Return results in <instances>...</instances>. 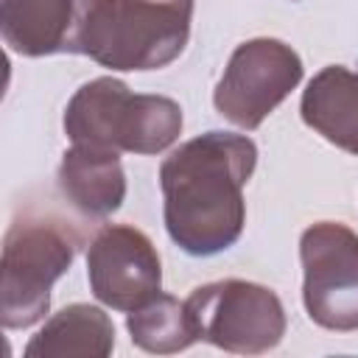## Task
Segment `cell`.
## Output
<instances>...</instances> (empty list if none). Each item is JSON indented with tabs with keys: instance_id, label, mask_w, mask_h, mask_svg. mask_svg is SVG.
Masks as SVG:
<instances>
[{
	"instance_id": "6da1fadb",
	"label": "cell",
	"mask_w": 358,
	"mask_h": 358,
	"mask_svg": "<svg viewBox=\"0 0 358 358\" xmlns=\"http://www.w3.org/2000/svg\"><path fill=\"white\" fill-rule=\"evenodd\" d=\"M257 162L246 134L207 131L182 143L159 168L165 229L187 255L207 257L229 249L246 224L243 185Z\"/></svg>"
},
{
	"instance_id": "8992f818",
	"label": "cell",
	"mask_w": 358,
	"mask_h": 358,
	"mask_svg": "<svg viewBox=\"0 0 358 358\" xmlns=\"http://www.w3.org/2000/svg\"><path fill=\"white\" fill-rule=\"evenodd\" d=\"M302 302L324 327L358 330V235L336 221H319L302 232Z\"/></svg>"
},
{
	"instance_id": "7c38bea8",
	"label": "cell",
	"mask_w": 358,
	"mask_h": 358,
	"mask_svg": "<svg viewBox=\"0 0 358 358\" xmlns=\"http://www.w3.org/2000/svg\"><path fill=\"white\" fill-rule=\"evenodd\" d=\"M115 347V324L95 305H67L53 313L45 327L28 341L25 358H70L90 355L106 358Z\"/></svg>"
},
{
	"instance_id": "3957f363",
	"label": "cell",
	"mask_w": 358,
	"mask_h": 358,
	"mask_svg": "<svg viewBox=\"0 0 358 358\" xmlns=\"http://www.w3.org/2000/svg\"><path fill=\"white\" fill-rule=\"evenodd\" d=\"M193 0H92L81 53L109 70H157L187 45Z\"/></svg>"
},
{
	"instance_id": "8fae6325",
	"label": "cell",
	"mask_w": 358,
	"mask_h": 358,
	"mask_svg": "<svg viewBox=\"0 0 358 358\" xmlns=\"http://www.w3.org/2000/svg\"><path fill=\"white\" fill-rule=\"evenodd\" d=\"M299 112L327 143L358 154V73L344 64L319 70L302 92Z\"/></svg>"
},
{
	"instance_id": "4fadbf2b",
	"label": "cell",
	"mask_w": 358,
	"mask_h": 358,
	"mask_svg": "<svg viewBox=\"0 0 358 358\" xmlns=\"http://www.w3.org/2000/svg\"><path fill=\"white\" fill-rule=\"evenodd\" d=\"M126 327L140 350L157 355L179 352L187 350L193 341H199L187 305L171 294H157L145 305L134 308L126 319Z\"/></svg>"
},
{
	"instance_id": "9c48e42d",
	"label": "cell",
	"mask_w": 358,
	"mask_h": 358,
	"mask_svg": "<svg viewBox=\"0 0 358 358\" xmlns=\"http://www.w3.org/2000/svg\"><path fill=\"white\" fill-rule=\"evenodd\" d=\"M92 0H3L0 31L20 56L81 53V34Z\"/></svg>"
},
{
	"instance_id": "52a82bcc",
	"label": "cell",
	"mask_w": 358,
	"mask_h": 358,
	"mask_svg": "<svg viewBox=\"0 0 358 358\" xmlns=\"http://www.w3.org/2000/svg\"><path fill=\"white\" fill-rule=\"evenodd\" d=\"M302 81V59L280 39H249L235 48L215 84L213 103L229 123L252 131Z\"/></svg>"
},
{
	"instance_id": "5b68a950",
	"label": "cell",
	"mask_w": 358,
	"mask_h": 358,
	"mask_svg": "<svg viewBox=\"0 0 358 358\" xmlns=\"http://www.w3.org/2000/svg\"><path fill=\"white\" fill-rule=\"evenodd\" d=\"M185 305L196 336L227 352H268L285 336V310L280 296L257 282L218 280L196 288Z\"/></svg>"
},
{
	"instance_id": "7a4b0ae2",
	"label": "cell",
	"mask_w": 358,
	"mask_h": 358,
	"mask_svg": "<svg viewBox=\"0 0 358 358\" xmlns=\"http://www.w3.org/2000/svg\"><path fill=\"white\" fill-rule=\"evenodd\" d=\"M64 131L76 145L159 154L182 131V109L165 95H137L101 76L76 90L64 109Z\"/></svg>"
},
{
	"instance_id": "30bf717a",
	"label": "cell",
	"mask_w": 358,
	"mask_h": 358,
	"mask_svg": "<svg viewBox=\"0 0 358 358\" xmlns=\"http://www.w3.org/2000/svg\"><path fill=\"white\" fill-rule=\"evenodd\" d=\"M59 190L90 218L112 215L126 199V176L117 151L73 143L59 165Z\"/></svg>"
},
{
	"instance_id": "ba28073f",
	"label": "cell",
	"mask_w": 358,
	"mask_h": 358,
	"mask_svg": "<svg viewBox=\"0 0 358 358\" xmlns=\"http://www.w3.org/2000/svg\"><path fill=\"white\" fill-rule=\"evenodd\" d=\"M87 277L95 299L112 310L131 313L159 294V255L145 232L129 224H109L90 243Z\"/></svg>"
},
{
	"instance_id": "277c9868",
	"label": "cell",
	"mask_w": 358,
	"mask_h": 358,
	"mask_svg": "<svg viewBox=\"0 0 358 358\" xmlns=\"http://www.w3.org/2000/svg\"><path fill=\"white\" fill-rule=\"evenodd\" d=\"M76 249L78 235L62 218L25 213L8 227L0 263L3 327L25 330L48 313L50 288L70 268Z\"/></svg>"
}]
</instances>
